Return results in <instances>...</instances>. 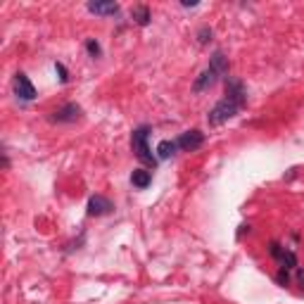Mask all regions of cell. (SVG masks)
Returning a JSON list of instances; mask_svg holds the SVG:
<instances>
[{"label": "cell", "mask_w": 304, "mask_h": 304, "mask_svg": "<svg viewBox=\"0 0 304 304\" xmlns=\"http://www.w3.org/2000/svg\"><path fill=\"white\" fill-rule=\"evenodd\" d=\"M242 105H245L242 100H238V98H228V95H226L224 100H219V102L214 105V109H212V112H209V116H207V121H209L212 126H221V124H226L228 119H233V116L240 112Z\"/></svg>", "instance_id": "1"}, {"label": "cell", "mask_w": 304, "mask_h": 304, "mask_svg": "<svg viewBox=\"0 0 304 304\" xmlns=\"http://www.w3.org/2000/svg\"><path fill=\"white\" fill-rule=\"evenodd\" d=\"M147 135H150V128H147V126L135 128L133 135H131V147H133V152H135V157H138V160L145 162V164H150V167H155L157 160H155L152 150L147 147Z\"/></svg>", "instance_id": "2"}, {"label": "cell", "mask_w": 304, "mask_h": 304, "mask_svg": "<svg viewBox=\"0 0 304 304\" xmlns=\"http://www.w3.org/2000/svg\"><path fill=\"white\" fill-rule=\"evenodd\" d=\"M179 147L183 152H195L202 147V143H205V133H200V131H186V133L179 135Z\"/></svg>", "instance_id": "3"}, {"label": "cell", "mask_w": 304, "mask_h": 304, "mask_svg": "<svg viewBox=\"0 0 304 304\" xmlns=\"http://www.w3.org/2000/svg\"><path fill=\"white\" fill-rule=\"evenodd\" d=\"M15 93H17L22 100H27V102H31V100L36 98V88H34V83L29 81L27 74L19 72L17 76H15Z\"/></svg>", "instance_id": "4"}, {"label": "cell", "mask_w": 304, "mask_h": 304, "mask_svg": "<svg viewBox=\"0 0 304 304\" xmlns=\"http://www.w3.org/2000/svg\"><path fill=\"white\" fill-rule=\"evenodd\" d=\"M81 116V107L76 102H67L60 109L53 112V121H60V124H69V121H76Z\"/></svg>", "instance_id": "5"}, {"label": "cell", "mask_w": 304, "mask_h": 304, "mask_svg": "<svg viewBox=\"0 0 304 304\" xmlns=\"http://www.w3.org/2000/svg\"><path fill=\"white\" fill-rule=\"evenodd\" d=\"M114 207H112V202H109L107 197H102V195H93L88 200V214L90 216H105L109 214Z\"/></svg>", "instance_id": "6"}, {"label": "cell", "mask_w": 304, "mask_h": 304, "mask_svg": "<svg viewBox=\"0 0 304 304\" xmlns=\"http://www.w3.org/2000/svg\"><path fill=\"white\" fill-rule=\"evenodd\" d=\"M219 79H221V76H219L214 69H209V67H207L205 72H202V74H200V76L195 79V86H193V90H195V93H202V90L212 88V86H214Z\"/></svg>", "instance_id": "7"}, {"label": "cell", "mask_w": 304, "mask_h": 304, "mask_svg": "<svg viewBox=\"0 0 304 304\" xmlns=\"http://www.w3.org/2000/svg\"><path fill=\"white\" fill-rule=\"evenodd\" d=\"M88 10L93 12V15H100V17H112V15H116L119 12V3H100V0H95V3H88Z\"/></svg>", "instance_id": "8"}, {"label": "cell", "mask_w": 304, "mask_h": 304, "mask_svg": "<svg viewBox=\"0 0 304 304\" xmlns=\"http://www.w3.org/2000/svg\"><path fill=\"white\" fill-rule=\"evenodd\" d=\"M209 69H214L221 79L228 76V60L224 57V53H214V55H212V60H209Z\"/></svg>", "instance_id": "9"}, {"label": "cell", "mask_w": 304, "mask_h": 304, "mask_svg": "<svg viewBox=\"0 0 304 304\" xmlns=\"http://www.w3.org/2000/svg\"><path fill=\"white\" fill-rule=\"evenodd\" d=\"M131 17L135 19V24H138V27H147V24H150V19H152L150 8H147V5H135V8L131 10Z\"/></svg>", "instance_id": "10"}, {"label": "cell", "mask_w": 304, "mask_h": 304, "mask_svg": "<svg viewBox=\"0 0 304 304\" xmlns=\"http://www.w3.org/2000/svg\"><path fill=\"white\" fill-rule=\"evenodd\" d=\"M131 183H133L135 188H147V186H150L152 183V174L150 171H145V169H135L133 174H131Z\"/></svg>", "instance_id": "11"}, {"label": "cell", "mask_w": 304, "mask_h": 304, "mask_svg": "<svg viewBox=\"0 0 304 304\" xmlns=\"http://www.w3.org/2000/svg\"><path fill=\"white\" fill-rule=\"evenodd\" d=\"M176 150H179V143H176V140H162V143L157 145V157H160V160H169V157L176 155Z\"/></svg>", "instance_id": "12"}, {"label": "cell", "mask_w": 304, "mask_h": 304, "mask_svg": "<svg viewBox=\"0 0 304 304\" xmlns=\"http://www.w3.org/2000/svg\"><path fill=\"white\" fill-rule=\"evenodd\" d=\"M280 264H283V268H297V257L295 252H283V257H280Z\"/></svg>", "instance_id": "13"}, {"label": "cell", "mask_w": 304, "mask_h": 304, "mask_svg": "<svg viewBox=\"0 0 304 304\" xmlns=\"http://www.w3.org/2000/svg\"><path fill=\"white\" fill-rule=\"evenodd\" d=\"M86 50H88L93 57H100V55H102V48H100V43H98V41H93V38H88V41H86Z\"/></svg>", "instance_id": "14"}, {"label": "cell", "mask_w": 304, "mask_h": 304, "mask_svg": "<svg viewBox=\"0 0 304 304\" xmlns=\"http://www.w3.org/2000/svg\"><path fill=\"white\" fill-rule=\"evenodd\" d=\"M276 278H278V283H280V285H287V280H290V276H287V271H285V268H280Z\"/></svg>", "instance_id": "15"}, {"label": "cell", "mask_w": 304, "mask_h": 304, "mask_svg": "<svg viewBox=\"0 0 304 304\" xmlns=\"http://www.w3.org/2000/svg\"><path fill=\"white\" fill-rule=\"evenodd\" d=\"M55 69H57V74H60V79H62V81H67V79H69V74H67V69H64V64L55 62Z\"/></svg>", "instance_id": "16"}, {"label": "cell", "mask_w": 304, "mask_h": 304, "mask_svg": "<svg viewBox=\"0 0 304 304\" xmlns=\"http://www.w3.org/2000/svg\"><path fill=\"white\" fill-rule=\"evenodd\" d=\"M271 254H273L276 259H280V257H283V250H280V245H276V242H273V245H271Z\"/></svg>", "instance_id": "17"}, {"label": "cell", "mask_w": 304, "mask_h": 304, "mask_svg": "<svg viewBox=\"0 0 304 304\" xmlns=\"http://www.w3.org/2000/svg\"><path fill=\"white\" fill-rule=\"evenodd\" d=\"M207 36H212V31L205 27L202 31H200V43H207Z\"/></svg>", "instance_id": "18"}, {"label": "cell", "mask_w": 304, "mask_h": 304, "mask_svg": "<svg viewBox=\"0 0 304 304\" xmlns=\"http://www.w3.org/2000/svg\"><path fill=\"white\" fill-rule=\"evenodd\" d=\"M195 5H197L195 0H183V8H195Z\"/></svg>", "instance_id": "19"}]
</instances>
